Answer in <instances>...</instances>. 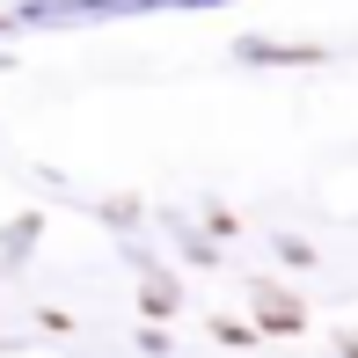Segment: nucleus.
I'll return each instance as SVG.
<instances>
[{"label": "nucleus", "instance_id": "obj_1", "mask_svg": "<svg viewBox=\"0 0 358 358\" xmlns=\"http://www.w3.org/2000/svg\"><path fill=\"white\" fill-rule=\"evenodd\" d=\"M256 307H264V329H300V307H285L278 292H264Z\"/></svg>", "mask_w": 358, "mask_h": 358}]
</instances>
